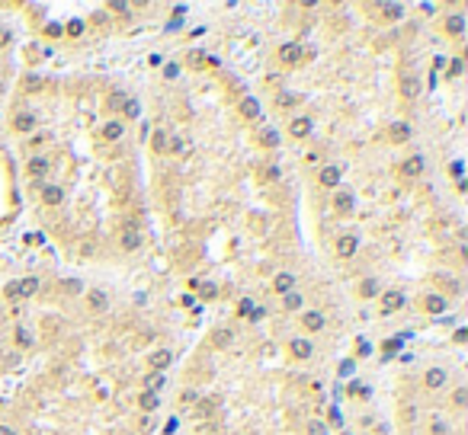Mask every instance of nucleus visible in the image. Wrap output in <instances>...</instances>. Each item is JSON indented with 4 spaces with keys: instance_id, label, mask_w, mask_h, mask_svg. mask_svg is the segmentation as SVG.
Here are the masks:
<instances>
[{
    "instance_id": "obj_1",
    "label": "nucleus",
    "mask_w": 468,
    "mask_h": 435,
    "mask_svg": "<svg viewBox=\"0 0 468 435\" xmlns=\"http://www.w3.org/2000/svg\"><path fill=\"white\" fill-rule=\"evenodd\" d=\"M404 304H407L404 292H385V295H382V301H378V310H382V313L388 317V313H398Z\"/></svg>"
},
{
    "instance_id": "obj_2",
    "label": "nucleus",
    "mask_w": 468,
    "mask_h": 435,
    "mask_svg": "<svg viewBox=\"0 0 468 435\" xmlns=\"http://www.w3.org/2000/svg\"><path fill=\"white\" fill-rule=\"evenodd\" d=\"M340 179H343V166L337 163H327V166H321V173H318V183L324 189H333V186H340Z\"/></svg>"
},
{
    "instance_id": "obj_3",
    "label": "nucleus",
    "mask_w": 468,
    "mask_h": 435,
    "mask_svg": "<svg viewBox=\"0 0 468 435\" xmlns=\"http://www.w3.org/2000/svg\"><path fill=\"white\" fill-rule=\"evenodd\" d=\"M289 352H292V358H311L315 355V343L311 340H305V336H295V340H289Z\"/></svg>"
},
{
    "instance_id": "obj_4",
    "label": "nucleus",
    "mask_w": 468,
    "mask_h": 435,
    "mask_svg": "<svg viewBox=\"0 0 468 435\" xmlns=\"http://www.w3.org/2000/svg\"><path fill=\"white\" fill-rule=\"evenodd\" d=\"M446 381H449V371L439 368V365L436 368H427V374H424V388H430V391H439Z\"/></svg>"
},
{
    "instance_id": "obj_5",
    "label": "nucleus",
    "mask_w": 468,
    "mask_h": 435,
    "mask_svg": "<svg viewBox=\"0 0 468 435\" xmlns=\"http://www.w3.org/2000/svg\"><path fill=\"white\" fill-rule=\"evenodd\" d=\"M356 250H359V237H356V234H343V237L337 240V256H340V259H350Z\"/></svg>"
},
{
    "instance_id": "obj_6",
    "label": "nucleus",
    "mask_w": 468,
    "mask_h": 435,
    "mask_svg": "<svg viewBox=\"0 0 468 435\" xmlns=\"http://www.w3.org/2000/svg\"><path fill=\"white\" fill-rule=\"evenodd\" d=\"M311 128H315V122H311L308 115H298V118H292V122H289V135L292 138H308Z\"/></svg>"
},
{
    "instance_id": "obj_7",
    "label": "nucleus",
    "mask_w": 468,
    "mask_h": 435,
    "mask_svg": "<svg viewBox=\"0 0 468 435\" xmlns=\"http://www.w3.org/2000/svg\"><path fill=\"white\" fill-rule=\"evenodd\" d=\"M302 326H305L308 333H321L327 323H324V313H321V310H305V313H302Z\"/></svg>"
},
{
    "instance_id": "obj_8",
    "label": "nucleus",
    "mask_w": 468,
    "mask_h": 435,
    "mask_svg": "<svg viewBox=\"0 0 468 435\" xmlns=\"http://www.w3.org/2000/svg\"><path fill=\"white\" fill-rule=\"evenodd\" d=\"M49 170H52V160H49V157H29V163H26V173H29L32 179L45 176Z\"/></svg>"
},
{
    "instance_id": "obj_9",
    "label": "nucleus",
    "mask_w": 468,
    "mask_h": 435,
    "mask_svg": "<svg viewBox=\"0 0 468 435\" xmlns=\"http://www.w3.org/2000/svg\"><path fill=\"white\" fill-rule=\"evenodd\" d=\"M388 138H391V144H407L411 141V125L407 122H391L388 125Z\"/></svg>"
},
{
    "instance_id": "obj_10",
    "label": "nucleus",
    "mask_w": 468,
    "mask_h": 435,
    "mask_svg": "<svg viewBox=\"0 0 468 435\" xmlns=\"http://www.w3.org/2000/svg\"><path fill=\"white\" fill-rule=\"evenodd\" d=\"M35 122H39V118H35L32 112H16L13 115V128L19 131V135H29V131L35 128Z\"/></svg>"
},
{
    "instance_id": "obj_11",
    "label": "nucleus",
    "mask_w": 468,
    "mask_h": 435,
    "mask_svg": "<svg viewBox=\"0 0 468 435\" xmlns=\"http://www.w3.org/2000/svg\"><path fill=\"white\" fill-rule=\"evenodd\" d=\"M401 173H404L407 179H414V176H420V173H424V157H420V154H414V157H407V160L401 163Z\"/></svg>"
},
{
    "instance_id": "obj_12",
    "label": "nucleus",
    "mask_w": 468,
    "mask_h": 435,
    "mask_svg": "<svg viewBox=\"0 0 468 435\" xmlns=\"http://www.w3.org/2000/svg\"><path fill=\"white\" fill-rule=\"evenodd\" d=\"M87 307H90V310H106V307H109V298H106L103 288H93V292H87Z\"/></svg>"
},
{
    "instance_id": "obj_13",
    "label": "nucleus",
    "mask_w": 468,
    "mask_h": 435,
    "mask_svg": "<svg viewBox=\"0 0 468 435\" xmlns=\"http://www.w3.org/2000/svg\"><path fill=\"white\" fill-rule=\"evenodd\" d=\"M273 288H276L279 295H289L292 288H295V272H279V275L273 279Z\"/></svg>"
},
{
    "instance_id": "obj_14",
    "label": "nucleus",
    "mask_w": 468,
    "mask_h": 435,
    "mask_svg": "<svg viewBox=\"0 0 468 435\" xmlns=\"http://www.w3.org/2000/svg\"><path fill=\"white\" fill-rule=\"evenodd\" d=\"M446 307H449L446 295H427L424 298V310H430V313H442Z\"/></svg>"
},
{
    "instance_id": "obj_15",
    "label": "nucleus",
    "mask_w": 468,
    "mask_h": 435,
    "mask_svg": "<svg viewBox=\"0 0 468 435\" xmlns=\"http://www.w3.org/2000/svg\"><path fill=\"white\" fill-rule=\"evenodd\" d=\"M298 58H302V48H298V42H289V45L279 48V61H282V64H295Z\"/></svg>"
},
{
    "instance_id": "obj_16",
    "label": "nucleus",
    "mask_w": 468,
    "mask_h": 435,
    "mask_svg": "<svg viewBox=\"0 0 468 435\" xmlns=\"http://www.w3.org/2000/svg\"><path fill=\"white\" fill-rule=\"evenodd\" d=\"M333 208H337L340 214H350V211H353V192L340 189L337 196H333Z\"/></svg>"
},
{
    "instance_id": "obj_17",
    "label": "nucleus",
    "mask_w": 468,
    "mask_h": 435,
    "mask_svg": "<svg viewBox=\"0 0 468 435\" xmlns=\"http://www.w3.org/2000/svg\"><path fill=\"white\" fill-rule=\"evenodd\" d=\"M170 361H173L170 349H158V352H151V371H164Z\"/></svg>"
},
{
    "instance_id": "obj_18",
    "label": "nucleus",
    "mask_w": 468,
    "mask_h": 435,
    "mask_svg": "<svg viewBox=\"0 0 468 435\" xmlns=\"http://www.w3.org/2000/svg\"><path fill=\"white\" fill-rule=\"evenodd\" d=\"M138 406L145 409V413H154V409L161 406V394H154V391H141V397H138Z\"/></svg>"
},
{
    "instance_id": "obj_19",
    "label": "nucleus",
    "mask_w": 468,
    "mask_h": 435,
    "mask_svg": "<svg viewBox=\"0 0 468 435\" xmlns=\"http://www.w3.org/2000/svg\"><path fill=\"white\" fill-rule=\"evenodd\" d=\"M237 112H241L244 118H260V103L254 100V96H244L241 106H237Z\"/></svg>"
},
{
    "instance_id": "obj_20",
    "label": "nucleus",
    "mask_w": 468,
    "mask_h": 435,
    "mask_svg": "<svg viewBox=\"0 0 468 435\" xmlns=\"http://www.w3.org/2000/svg\"><path fill=\"white\" fill-rule=\"evenodd\" d=\"M122 131H125V125L119 122V118H109V122L103 125V138L106 141H119V138H122Z\"/></svg>"
},
{
    "instance_id": "obj_21",
    "label": "nucleus",
    "mask_w": 468,
    "mask_h": 435,
    "mask_svg": "<svg viewBox=\"0 0 468 435\" xmlns=\"http://www.w3.org/2000/svg\"><path fill=\"white\" fill-rule=\"evenodd\" d=\"M42 202L45 205H61L64 202V189L61 186H45L42 189Z\"/></svg>"
},
{
    "instance_id": "obj_22",
    "label": "nucleus",
    "mask_w": 468,
    "mask_h": 435,
    "mask_svg": "<svg viewBox=\"0 0 468 435\" xmlns=\"http://www.w3.org/2000/svg\"><path fill=\"white\" fill-rule=\"evenodd\" d=\"M164 384H167L164 371H151V374H145V391H154V394H161V391H164Z\"/></svg>"
},
{
    "instance_id": "obj_23",
    "label": "nucleus",
    "mask_w": 468,
    "mask_h": 435,
    "mask_svg": "<svg viewBox=\"0 0 468 435\" xmlns=\"http://www.w3.org/2000/svg\"><path fill=\"white\" fill-rule=\"evenodd\" d=\"M417 93H420L417 77H414V74H404V77H401V96H404V100H414Z\"/></svg>"
},
{
    "instance_id": "obj_24",
    "label": "nucleus",
    "mask_w": 468,
    "mask_h": 435,
    "mask_svg": "<svg viewBox=\"0 0 468 435\" xmlns=\"http://www.w3.org/2000/svg\"><path fill=\"white\" fill-rule=\"evenodd\" d=\"M234 343V333L231 330H215L212 333V349H228Z\"/></svg>"
},
{
    "instance_id": "obj_25",
    "label": "nucleus",
    "mask_w": 468,
    "mask_h": 435,
    "mask_svg": "<svg viewBox=\"0 0 468 435\" xmlns=\"http://www.w3.org/2000/svg\"><path fill=\"white\" fill-rule=\"evenodd\" d=\"M35 292H39V279H19V301H26V298H32Z\"/></svg>"
},
{
    "instance_id": "obj_26",
    "label": "nucleus",
    "mask_w": 468,
    "mask_h": 435,
    "mask_svg": "<svg viewBox=\"0 0 468 435\" xmlns=\"http://www.w3.org/2000/svg\"><path fill=\"white\" fill-rule=\"evenodd\" d=\"M446 32H449V35H462V32H465V16H459V13L449 16V19H446Z\"/></svg>"
},
{
    "instance_id": "obj_27",
    "label": "nucleus",
    "mask_w": 468,
    "mask_h": 435,
    "mask_svg": "<svg viewBox=\"0 0 468 435\" xmlns=\"http://www.w3.org/2000/svg\"><path fill=\"white\" fill-rule=\"evenodd\" d=\"M302 304H305V298L298 295V292H289V295H282V307H285V310H298Z\"/></svg>"
},
{
    "instance_id": "obj_28",
    "label": "nucleus",
    "mask_w": 468,
    "mask_h": 435,
    "mask_svg": "<svg viewBox=\"0 0 468 435\" xmlns=\"http://www.w3.org/2000/svg\"><path fill=\"white\" fill-rule=\"evenodd\" d=\"M122 115H125V118H138V115H141V103L135 100V96H128V100H125Z\"/></svg>"
},
{
    "instance_id": "obj_29",
    "label": "nucleus",
    "mask_w": 468,
    "mask_h": 435,
    "mask_svg": "<svg viewBox=\"0 0 468 435\" xmlns=\"http://www.w3.org/2000/svg\"><path fill=\"white\" fill-rule=\"evenodd\" d=\"M138 247H141V237H138L135 231H131V227H128V231L122 234V250H128V253H131V250H138Z\"/></svg>"
},
{
    "instance_id": "obj_30",
    "label": "nucleus",
    "mask_w": 468,
    "mask_h": 435,
    "mask_svg": "<svg viewBox=\"0 0 468 435\" xmlns=\"http://www.w3.org/2000/svg\"><path fill=\"white\" fill-rule=\"evenodd\" d=\"M378 10H382V16H385V19H401V13H404L401 4H382Z\"/></svg>"
},
{
    "instance_id": "obj_31",
    "label": "nucleus",
    "mask_w": 468,
    "mask_h": 435,
    "mask_svg": "<svg viewBox=\"0 0 468 435\" xmlns=\"http://www.w3.org/2000/svg\"><path fill=\"white\" fill-rule=\"evenodd\" d=\"M436 282H439V288H446L449 295H459L462 292V285L455 282V279H449V275H436Z\"/></svg>"
},
{
    "instance_id": "obj_32",
    "label": "nucleus",
    "mask_w": 468,
    "mask_h": 435,
    "mask_svg": "<svg viewBox=\"0 0 468 435\" xmlns=\"http://www.w3.org/2000/svg\"><path fill=\"white\" fill-rule=\"evenodd\" d=\"M42 87H45V80L39 74H29L26 80H23V90H26V93H35V90H42Z\"/></svg>"
},
{
    "instance_id": "obj_33",
    "label": "nucleus",
    "mask_w": 468,
    "mask_h": 435,
    "mask_svg": "<svg viewBox=\"0 0 468 435\" xmlns=\"http://www.w3.org/2000/svg\"><path fill=\"white\" fill-rule=\"evenodd\" d=\"M125 100H128V96H125L122 90H116V93L109 96V112H122V106H125Z\"/></svg>"
},
{
    "instance_id": "obj_34",
    "label": "nucleus",
    "mask_w": 468,
    "mask_h": 435,
    "mask_svg": "<svg viewBox=\"0 0 468 435\" xmlns=\"http://www.w3.org/2000/svg\"><path fill=\"white\" fill-rule=\"evenodd\" d=\"M260 141H263V148H279V131H273V128H266L260 135Z\"/></svg>"
},
{
    "instance_id": "obj_35",
    "label": "nucleus",
    "mask_w": 468,
    "mask_h": 435,
    "mask_svg": "<svg viewBox=\"0 0 468 435\" xmlns=\"http://www.w3.org/2000/svg\"><path fill=\"white\" fill-rule=\"evenodd\" d=\"M16 346H19V349H29V346H32V336H29L26 326H16Z\"/></svg>"
},
{
    "instance_id": "obj_36",
    "label": "nucleus",
    "mask_w": 468,
    "mask_h": 435,
    "mask_svg": "<svg viewBox=\"0 0 468 435\" xmlns=\"http://www.w3.org/2000/svg\"><path fill=\"white\" fill-rule=\"evenodd\" d=\"M430 432H433V435H446V432H449V422L442 419V416H433V422H430Z\"/></svg>"
},
{
    "instance_id": "obj_37",
    "label": "nucleus",
    "mask_w": 468,
    "mask_h": 435,
    "mask_svg": "<svg viewBox=\"0 0 468 435\" xmlns=\"http://www.w3.org/2000/svg\"><path fill=\"white\" fill-rule=\"evenodd\" d=\"M375 292H378V282L375 279H366L363 285H359V295H363V298H372Z\"/></svg>"
},
{
    "instance_id": "obj_38",
    "label": "nucleus",
    "mask_w": 468,
    "mask_h": 435,
    "mask_svg": "<svg viewBox=\"0 0 468 435\" xmlns=\"http://www.w3.org/2000/svg\"><path fill=\"white\" fill-rule=\"evenodd\" d=\"M4 298H7V301H19V279H16V282H7Z\"/></svg>"
},
{
    "instance_id": "obj_39",
    "label": "nucleus",
    "mask_w": 468,
    "mask_h": 435,
    "mask_svg": "<svg viewBox=\"0 0 468 435\" xmlns=\"http://www.w3.org/2000/svg\"><path fill=\"white\" fill-rule=\"evenodd\" d=\"M167 151H170V154H186V141L183 138H170V141H167Z\"/></svg>"
},
{
    "instance_id": "obj_40",
    "label": "nucleus",
    "mask_w": 468,
    "mask_h": 435,
    "mask_svg": "<svg viewBox=\"0 0 468 435\" xmlns=\"http://www.w3.org/2000/svg\"><path fill=\"white\" fill-rule=\"evenodd\" d=\"M58 288H61V292H68V295H80V292H83L80 282H58Z\"/></svg>"
},
{
    "instance_id": "obj_41",
    "label": "nucleus",
    "mask_w": 468,
    "mask_h": 435,
    "mask_svg": "<svg viewBox=\"0 0 468 435\" xmlns=\"http://www.w3.org/2000/svg\"><path fill=\"white\" fill-rule=\"evenodd\" d=\"M167 131H154V151H167Z\"/></svg>"
},
{
    "instance_id": "obj_42",
    "label": "nucleus",
    "mask_w": 468,
    "mask_h": 435,
    "mask_svg": "<svg viewBox=\"0 0 468 435\" xmlns=\"http://www.w3.org/2000/svg\"><path fill=\"white\" fill-rule=\"evenodd\" d=\"M250 310H254V298H241V304H237V313H241V317H250Z\"/></svg>"
},
{
    "instance_id": "obj_43",
    "label": "nucleus",
    "mask_w": 468,
    "mask_h": 435,
    "mask_svg": "<svg viewBox=\"0 0 468 435\" xmlns=\"http://www.w3.org/2000/svg\"><path fill=\"white\" fill-rule=\"evenodd\" d=\"M382 349H385V355L391 358V355H394V352L401 349V340H385V343H382Z\"/></svg>"
},
{
    "instance_id": "obj_44",
    "label": "nucleus",
    "mask_w": 468,
    "mask_h": 435,
    "mask_svg": "<svg viewBox=\"0 0 468 435\" xmlns=\"http://www.w3.org/2000/svg\"><path fill=\"white\" fill-rule=\"evenodd\" d=\"M452 403H455V406H465V403H468V391H465V388H459V391L452 394Z\"/></svg>"
},
{
    "instance_id": "obj_45",
    "label": "nucleus",
    "mask_w": 468,
    "mask_h": 435,
    "mask_svg": "<svg viewBox=\"0 0 468 435\" xmlns=\"http://www.w3.org/2000/svg\"><path fill=\"white\" fill-rule=\"evenodd\" d=\"M276 103L285 109V106H295V103H298V96H292V93H279V100H276Z\"/></svg>"
},
{
    "instance_id": "obj_46",
    "label": "nucleus",
    "mask_w": 468,
    "mask_h": 435,
    "mask_svg": "<svg viewBox=\"0 0 468 435\" xmlns=\"http://www.w3.org/2000/svg\"><path fill=\"white\" fill-rule=\"evenodd\" d=\"M308 435H327V426H324V422H311V426H308Z\"/></svg>"
},
{
    "instance_id": "obj_47",
    "label": "nucleus",
    "mask_w": 468,
    "mask_h": 435,
    "mask_svg": "<svg viewBox=\"0 0 468 435\" xmlns=\"http://www.w3.org/2000/svg\"><path fill=\"white\" fill-rule=\"evenodd\" d=\"M83 32V22L80 19H71V26H68V35H80Z\"/></svg>"
},
{
    "instance_id": "obj_48",
    "label": "nucleus",
    "mask_w": 468,
    "mask_h": 435,
    "mask_svg": "<svg viewBox=\"0 0 468 435\" xmlns=\"http://www.w3.org/2000/svg\"><path fill=\"white\" fill-rule=\"evenodd\" d=\"M330 426H343V413H340V409H337V406H333V409H330Z\"/></svg>"
},
{
    "instance_id": "obj_49",
    "label": "nucleus",
    "mask_w": 468,
    "mask_h": 435,
    "mask_svg": "<svg viewBox=\"0 0 468 435\" xmlns=\"http://www.w3.org/2000/svg\"><path fill=\"white\" fill-rule=\"evenodd\" d=\"M462 74V58H455V61L449 64V77H459Z\"/></svg>"
},
{
    "instance_id": "obj_50",
    "label": "nucleus",
    "mask_w": 468,
    "mask_h": 435,
    "mask_svg": "<svg viewBox=\"0 0 468 435\" xmlns=\"http://www.w3.org/2000/svg\"><path fill=\"white\" fill-rule=\"evenodd\" d=\"M449 173H452L455 179H462V173H465V166H462V160H455V163L449 166Z\"/></svg>"
},
{
    "instance_id": "obj_51",
    "label": "nucleus",
    "mask_w": 468,
    "mask_h": 435,
    "mask_svg": "<svg viewBox=\"0 0 468 435\" xmlns=\"http://www.w3.org/2000/svg\"><path fill=\"white\" fill-rule=\"evenodd\" d=\"M45 32H49V35H52V39H58V35H61L64 29H61V26H58V22H49V26H45Z\"/></svg>"
},
{
    "instance_id": "obj_52",
    "label": "nucleus",
    "mask_w": 468,
    "mask_h": 435,
    "mask_svg": "<svg viewBox=\"0 0 468 435\" xmlns=\"http://www.w3.org/2000/svg\"><path fill=\"white\" fill-rule=\"evenodd\" d=\"M151 429H154V419L151 416H145V419L138 422V432H151Z\"/></svg>"
},
{
    "instance_id": "obj_53",
    "label": "nucleus",
    "mask_w": 468,
    "mask_h": 435,
    "mask_svg": "<svg viewBox=\"0 0 468 435\" xmlns=\"http://www.w3.org/2000/svg\"><path fill=\"white\" fill-rule=\"evenodd\" d=\"M263 317H266V307H254V310H250V320H263Z\"/></svg>"
},
{
    "instance_id": "obj_54",
    "label": "nucleus",
    "mask_w": 468,
    "mask_h": 435,
    "mask_svg": "<svg viewBox=\"0 0 468 435\" xmlns=\"http://www.w3.org/2000/svg\"><path fill=\"white\" fill-rule=\"evenodd\" d=\"M215 295H218V288H215V285H202V298H215Z\"/></svg>"
},
{
    "instance_id": "obj_55",
    "label": "nucleus",
    "mask_w": 468,
    "mask_h": 435,
    "mask_svg": "<svg viewBox=\"0 0 468 435\" xmlns=\"http://www.w3.org/2000/svg\"><path fill=\"white\" fill-rule=\"evenodd\" d=\"M180 400H183V403H196V391H183V394H180Z\"/></svg>"
},
{
    "instance_id": "obj_56",
    "label": "nucleus",
    "mask_w": 468,
    "mask_h": 435,
    "mask_svg": "<svg viewBox=\"0 0 468 435\" xmlns=\"http://www.w3.org/2000/svg\"><path fill=\"white\" fill-rule=\"evenodd\" d=\"M369 352H372V346L363 340V343H359V349H356V355H369Z\"/></svg>"
},
{
    "instance_id": "obj_57",
    "label": "nucleus",
    "mask_w": 468,
    "mask_h": 435,
    "mask_svg": "<svg viewBox=\"0 0 468 435\" xmlns=\"http://www.w3.org/2000/svg\"><path fill=\"white\" fill-rule=\"evenodd\" d=\"M176 426H180V422H176V419H170V422H167V429H164V432H167V435H173V432H176Z\"/></svg>"
},
{
    "instance_id": "obj_58",
    "label": "nucleus",
    "mask_w": 468,
    "mask_h": 435,
    "mask_svg": "<svg viewBox=\"0 0 468 435\" xmlns=\"http://www.w3.org/2000/svg\"><path fill=\"white\" fill-rule=\"evenodd\" d=\"M279 176V166H266V179H276Z\"/></svg>"
},
{
    "instance_id": "obj_59",
    "label": "nucleus",
    "mask_w": 468,
    "mask_h": 435,
    "mask_svg": "<svg viewBox=\"0 0 468 435\" xmlns=\"http://www.w3.org/2000/svg\"><path fill=\"white\" fill-rule=\"evenodd\" d=\"M0 435H16V432L10 429V426H0Z\"/></svg>"
},
{
    "instance_id": "obj_60",
    "label": "nucleus",
    "mask_w": 468,
    "mask_h": 435,
    "mask_svg": "<svg viewBox=\"0 0 468 435\" xmlns=\"http://www.w3.org/2000/svg\"><path fill=\"white\" fill-rule=\"evenodd\" d=\"M4 42H10V35H7V32H0V45H4Z\"/></svg>"
}]
</instances>
